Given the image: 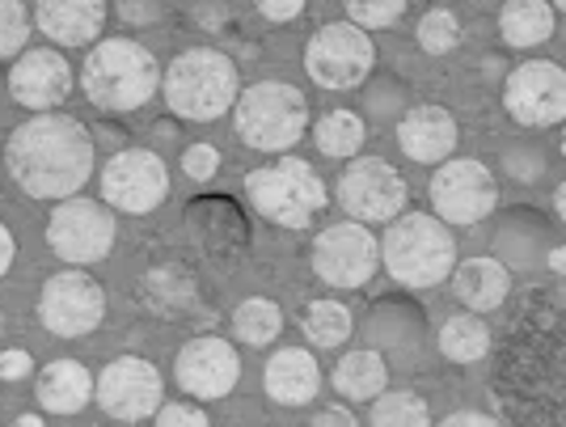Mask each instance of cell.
Instances as JSON below:
<instances>
[{
  "label": "cell",
  "instance_id": "6da1fadb",
  "mask_svg": "<svg viewBox=\"0 0 566 427\" xmlns=\"http://www.w3.org/2000/svg\"><path fill=\"white\" fill-rule=\"evenodd\" d=\"M4 166L30 199H69L94 174V136L72 115L39 111L9 136Z\"/></svg>",
  "mask_w": 566,
  "mask_h": 427
},
{
  "label": "cell",
  "instance_id": "7a4b0ae2",
  "mask_svg": "<svg viewBox=\"0 0 566 427\" xmlns=\"http://www.w3.org/2000/svg\"><path fill=\"white\" fill-rule=\"evenodd\" d=\"M380 259L385 271L406 288H431L452 275V259H457V241L444 220L423 212H410L394 220L380 241Z\"/></svg>",
  "mask_w": 566,
  "mask_h": 427
},
{
  "label": "cell",
  "instance_id": "3957f363",
  "mask_svg": "<svg viewBox=\"0 0 566 427\" xmlns=\"http://www.w3.org/2000/svg\"><path fill=\"white\" fill-rule=\"evenodd\" d=\"M157 60L148 55V48L132 43V39H106L90 51L81 85L85 97L102 106V111H136L148 97L157 94Z\"/></svg>",
  "mask_w": 566,
  "mask_h": 427
},
{
  "label": "cell",
  "instance_id": "277c9868",
  "mask_svg": "<svg viewBox=\"0 0 566 427\" xmlns=\"http://www.w3.org/2000/svg\"><path fill=\"white\" fill-rule=\"evenodd\" d=\"M233 123L237 136L259 148V153H283L305 136L308 106L305 94L296 85H283V81H262L241 90L233 102Z\"/></svg>",
  "mask_w": 566,
  "mask_h": 427
},
{
  "label": "cell",
  "instance_id": "5b68a950",
  "mask_svg": "<svg viewBox=\"0 0 566 427\" xmlns=\"http://www.w3.org/2000/svg\"><path fill=\"white\" fill-rule=\"evenodd\" d=\"M166 102L182 119H216L237 102V69L229 55L195 48L178 55L166 72Z\"/></svg>",
  "mask_w": 566,
  "mask_h": 427
},
{
  "label": "cell",
  "instance_id": "8992f818",
  "mask_svg": "<svg viewBox=\"0 0 566 427\" xmlns=\"http://www.w3.org/2000/svg\"><path fill=\"white\" fill-rule=\"evenodd\" d=\"M250 204L259 208L266 220L287 225V229H305L313 216L326 208V187L317 178V169L301 162V157H283L275 166H262L245 178Z\"/></svg>",
  "mask_w": 566,
  "mask_h": 427
},
{
  "label": "cell",
  "instance_id": "52a82bcc",
  "mask_svg": "<svg viewBox=\"0 0 566 427\" xmlns=\"http://www.w3.org/2000/svg\"><path fill=\"white\" fill-rule=\"evenodd\" d=\"M373 55L377 51H373V39L364 34V25L334 22L308 39L305 69L322 90H355L373 72Z\"/></svg>",
  "mask_w": 566,
  "mask_h": 427
},
{
  "label": "cell",
  "instance_id": "ba28073f",
  "mask_svg": "<svg viewBox=\"0 0 566 427\" xmlns=\"http://www.w3.org/2000/svg\"><path fill=\"white\" fill-rule=\"evenodd\" d=\"M48 246L72 267H90L106 259L115 246V216L94 199H60V208L48 220Z\"/></svg>",
  "mask_w": 566,
  "mask_h": 427
},
{
  "label": "cell",
  "instance_id": "9c48e42d",
  "mask_svg": "<svg viewBox=\"0 0 566 427\" xmlns=\"http://www.w3.org/2000/svg\"><path fill=\"white\" fill-rule=\"evenodd\" d=\"M39 317L51 334L60 339H81L94 326H102L106 317V292L94 275H85L81 267L76 271H60L43 284V296H39Z\"/></svg>",
  "mask_w": 566,
  "mask_h": 427
},
{
  "label": "cell",
  "instance_id": "30bf717a",
  "mask_svg": "<svg viewBox=\"0 0 566 427\" xmlns=\"http://www.w3.org/2000/svg\"><path fill=\"white\" fill-rule=\"evenodd\" d=\"M169 190V174L166 162L148 148H127V153H115L106 169H102V195L106 204L118 208V212H153Z\"/></svg>",
  "mask_w": 566,
  "mask_h": 427
},
{
  "label": "cell",
  "instance_id": "8fae6325",
  "mask_svg": "<svg viewBox=\"0 0 566 427\" xmlns=\"http://www.w3.org/2000/svg\"><path fill=\"white\" fill-rule=\"evenodd\" d=\"M495 178L482 162H444L431 178V204L444 225H478L495 212Z\"/></svg>",
  "mask_w": 566,
  "mask_h": 427
},
{
  "label": "cell",
  "instance_id": "7c38bea8",
  "mask_svg": "<svg viewBox=\"0 0 566 427\" xmlns=\"http://www.w3.org/2000/svg\"><path fill=\"white\" fill-rule=\"evenodd\" d=\"M377 267H380V241L364 225H331L326 233H317L313 271L331 288L368 284Z\"/></svg>",
  "mask_w": 566,
  "mask_h": 427
},
{
  "label": "cell",
  "instance_id": "4fadbf2b",
  "mask_svg": "<svg viewBox=\"0 0 566 427\" xmlns=\"http://www.w3.org/2000/svg\"><path fill=\"white\" fill-rule=\"evenodd\" d=\"M507 115L524 127H549L566 119V72L545 60L520 64L503 85Z\"/></svg>",
  "mask_w": 566,
  "mask_h": 427
},
{
  "label": "cell",
  "instance_id": "5bb4252c",
  "mask_svg": "<svg viewBox=\"0 0 566 427\" xmlns=\"http://www.w3.org/2000/svg\"><path fill=\"white\" fill-rule=\"evenodd\" d=\"M161 394H166L161 389V373L148 360H136V356L111 360L94 385V398L102 403V410L115 415V419H127V424L157 415Z\"/></svg>",
  "mask_w": 566,
  "mask_h": 427
},
{
  "label": "cell",
  "instance_id": "9a60e30c",
  "mask_svg": "<svg viewBox=\"0 0 566 427\" xmlns=\"http://www.w3.org/2000/svg\"><path fill=\"white\" fill-rule=\"evenodd\" d=\"M338 204L355 220H394L406 204V183L394 166H385L377 157H359L338 178Z\"/></svg>",
  "mask_w": 566,
  "mask_h": 427
},
{
  "label": "cell",
  "instance_id": "2e32d148",
  "mask_svg": "<svg viewBox=\"0 0 566 427\" xmlns=\"http://www.w3.org/2000/svg\"><path fill=\"white\" fill-rule=\"evenodd\" d=\"M174 377L199 403H216L224 394H233L237 377H241V360H237L233 343L224 339H190L187 347L174 360Z\"/></svg>",
  "mask_w": 566,
  "mask_h": 427
},
{
  "label": "cell",
  "instance_id": "e0dca14e",
  "mask_svg": "<svg viewBox=\"0 0 566 427\" xmlns=\"http://www.w3.org/2000/svg\"><path fill=\"white\" fill-rule=\"evenodd\" d=\"M9 94L30 111H51L72 94V69L60 51L39 48L25 51L9 72Z\"/></svg>",
  "mask_w": 566,
  "mask_h": 427
},
{
  "label": "cell",
  "instance_id": "ac0fdd59",
  "mask_svg": "<svg viewBox=\"0 0 566 427\" xmlns=\"http://www.w3.org/2000/svg\"><path fill=\"white\" fill-rule=\"evenodd\" d=\"M34 25L60 48L94 43L106 25V0H39Z\"/></svg>",
  "mask_w": 566,
  "mask_h": 427
},
{
  "label": "cell",
  "instance_id": "d6986e66",
  "mask_svg": "<svg viewBox=\"0 0 566 427\" xmlns=\"http://www.w3.org/2000/svg\"><path fill=\"white\" fill-rule=\"evenodd\" d=\"M398 144L410 162L436 166V162L452 157V148H457V119L444 106H415L401 115Z\"/></svg>",
  "mask_w": 566,
  "mask_h": 427
},
{
  "label": "cell",
  "instance_id": "ffe728a7",
  "mask_svg": "<svg viewBox=\"0 0 566 427\" xmlns=\"http://www.w3.org/2000/svg\"><path fill=\"white\" fill-rule=\"evenodd\" d=\"M262 381H266V394L280 406H305L322 389V368L301 347H283V352H275V356L266 360Z\"/></svg>",
  "mask_w": 566,
  "mask_h": 427
},
{
  "label": "cell",
  "instance_id": "44dd1931",
  "mask_svg": "<svg viewBox=\"0 0 566 427\" xmlns=\"http://www.w3.org/2000/svg\"><path fill=\"white\" fill-rule=\"evenodd\" d=\"M97 381L81 360H55L39 373V403L51 415H76L81 406H90Z\"/></svg>",
  "mask_w": 566,
  "mask_h": 427
},
{
  "label": "cell",
  "instance_id": "7402d4cb",
  "mask_svg": "<svg viewBox=\"0 0 566 427\" xmlns=\"http://www.w3.org/2000/svg\"><path fill=\"white\" fill-rule=\"evenodd\" d=\"M457 296L470 309L486 313V309L503 305L507 296V271L499 259H470L457 267Z\"/></svg>",
  "mask_w": 566,
  "mask_h": 427
},
{
  "label": "cell",
  "instance_id": "603a6c76",
  "mask_svg": "<svg viewBox=\"0 0 566 427\" xmlns=\"http://www.w3.org/2000/svg\"><path fill=\"white\" fill-rule=\"evenodd\" d=\"M499 30L512 48H537L554 34V9L545 0H507L499 13Z\"/></svg>",
  "mask_w": 566,
  "mask_h": 427
},
{
  "label": "cell",
  "instance_id": "cb8c5ba5",
  "mask_svg": "<svg viewBox=\"0 0 566 427\" xmlns=\"http://www.w3.org/2000/svg\"><path fill=\"white\" fill-rule=\"evenodd\" d=\"M385 381H389V368H385V356H377V352H352L334 368V389L347 403H373L385 389Z\"/></svg>",
  "mask_w": 566,
  "mask_h": 427
},
{
  "label": "cell",
  "instance_id": "d4e9b609",
  "mask_svg": "<svg viewBox=\"0 0 566 427\" xmlns=\"http://www.w3.org/2000/svg\"><path fill=\"white\" fill-rule=\"evenodd\" d=\"M440 347H444V356L452 364H473V360L486 356V347H491V331H486V322L482 317H473V313H457L444 322V331H440Z\"/></svg>",
  "mask_w": 566,
  "mask_h": 427
},
{
  "label": "cell",
  "instance_id": "484cf974",
  "mask_svg": "<svg viewBox=\"0 0 566 427\" xmlns=\"http://www.w3.org/2000/svg\"><path fill=\"white\" fill-rule=\"evenodd\" d=\"M283 326V313L275 301H262V296H250V301H241L233 313V331L241 343H250V347H262V343H271Z\"/></svg>",
  "mask_w": 566,
  "mask_h": 427
},
{
  "label": "cell",
  "instance_id": "4316f807",
  "mask_svg": "<svg viewBox=\"0 0 566 427\" xmlns=\"http://www.w3.org/2000/svg\"><path fill=\"white\" fill-rule=\"evenodd\" d=\"M313 136H317V148L326 157H355L359 144H364V119L352 115V111H331V115L317 119Z\"/></svg>",
  "mask_w": 566,
  "mask_h": 427
},
{
  "label": "cell",
  "instance_id": "83f0119b",
  "mask_svg": "<svg viewBox=\"0 0 566 427\" xmlns=\"http://www.w3.org/2000/svg\"><path fill=\"white\" fill-rule=\"evenodd\" d=\"M305 334L317 347H338L352 339V309L338 301H317L305 309Z\"/></svg>",
  "mask_w": 566,
  "mask_h": 427
},
{
  "label": "cell",
  "instance_id": "f1b7e54d",
  "mask_svg": "<svg viewBox=\"0 0 566 427\" xmlns=\"http://www.w3.org/2000/svg\"><path fill=\"white\" fill-rule=\"evenodd\" d=\"M427 419H431L427 403L410 389H394V394L380 389L373 398V424L377 427H423Z\"/></svg>",
  "mask_w": 566,
  "mask_h": 427
},
{
  "label": "cell",
  "instance_id": "f546056e",
  "mask_svg": "<svg viewBox=\"0 0 566 427\" xmlns=\"http://www.w3.org/2000/svg\"><path fill=\"white\" fill-rule=\"evenodd\" d=\"M457 39H461V22H457V13H449V9H431L423 22H419V43H423L431 55L452 51Z\"/></svg>",
  "mask_w": 566,
  "mask_h": 427
},
{
  "label": "cell",
  "instance_id": "4dcf8cb0",
  "mask_svg": "<svg viewBox=\"0 0 566 427\" xmlns=\"http://www.w3.org/2000/svg\"><path fill=\"white\" fill-rule=\"evenodd\" d=\"M30 39V13L22 0H0V60L18 55Z\"/></svg>",
  "mask_w": 566,
  "mask_h": 427
},
{
  "label": "cell",
  "instance_id": "1f68e13d",
  "mask_svg": "<svg viewBox=\"0 0 566 427\" xmlns=\"http://www.w3.org/2000/svg\"><path fill=\"white\" fill-rule=\"evenodd\" d=\"M406 13V0H347V18L364 30H385Z\"/></svg>",
  "mask_w": 566,
  "mask_h": 427
},
{
  "label": "cell",
  "instance_id": "d6a6232c",
  "mask_svg": "<svg viewBox=\"0 0 566 427\" xmlns=\"http://www.w3.org/2000/svg\"><path fill=\"white\" fill-rule=\"evenodd\" d=\"M182 169H187L190 178H212L216 169H220V153H216L212 144H190L187 153H182Z\"/></svg>",
  "mask_w": 566,
  "mask_h": 427
},
{
  "label": "cell",
  "instance_id": "836d02e7",
  "mask_svg": "<svg viewBox=\"0 0 566 427\" xmlns=\"http://www.w3.org/2000/svg\"><path fill=\"white\" fill-rule=\"evenodd\" d=\"M157 424L161 427H203L208 424V415H203L199 406L174 403V406H157Z\"/></svg>",
  "mask_w": 566,
  "mask_h": 427
},
{
  "label": "cell",
  "instance_id": "e575fe53",
  "mask_svg": "<svg viewBox=\"0 0 566 427\" xmlns=\"http://www.w3.org/2000/svg\"><path fill=\"white\" fill-rule=\"evenodd\" d=\"M118 9H123V18H127L132 25H148L166 13V4H161V0H123Z\"/></svg>",
  "mask_w": 566,
  "mask_h": 427
},
{
  "label": "cell",
  "instance_id": "d590c367",
  "mask_svg": "<svg viewBox=\"0 0 566 427\" xmlns=\"http://www.w3.org/2000/svg\"><path fill=\"white\" fill-rule=\"evenodd\" d=\"M305 9V0H259V13L271 22H292Z\"/></svg>",
  "mask_w": 566,
  "mask_h": 427
},
{
  "label": "cell",
  "instance_id": "8d00e7d4",
  "mask_svg": "<svg viewBox=\"0 0 566 427\" xmlns=\"http://www.w3.org/2000/svg\"><path fill=\"white\" fill-rule=\"evenodd\" d=\"M30 373V356L25 352H4L0 356V377H25Z\"/></svg>",
  "mask_w": 566,
  "mask_h": 427
},
{
  "label": "cell",
  "instance_id": "74e56055",
  "mask_svg": "<svg viewBox=\"0 0 566 427\" xmlns=\"http://www.w3.org/2000/svg\"><path fill=\"white\" fill-rule=\"evenodd\" d=\"M495 419L491 415H482V410H457L449 415V427H491Z\"/></svg>",
  "mask_w": 566,
  "mask_h": 427
},
{
  "label": "cell",
  "instance_id": "f35d334b",
  "mask_svg": "<svg viewBox=\"0 0 566 427\" xmlns=\"http://www.w3.org/2000/svg\"><path fill=\"white\" fill-rule=\"evenodd\" d=\"M13 259H18V241H13V233L0 225V275L13 267Z\"/></svg>",
  "mask_w": 566,
  "mask_h": 427
},
{
  "label": "cell",
  "instance_id": "ab89813d",
  "mask_svg": "<svg viewBox=\"0 0 566 427\" xmlns=\"http://www.w3.org/2000/svg\"><path fill=\"white\" fill-rule=\"evenodd\" d=\"M313 424H338V427H355L352 410H338V406H331V410H317V419Z\"/></svg>",
  "mask_w": 566,
  "mask_h": 427
},
{
  "label": "cell",
  "instance_id": "60d3db41",
  "mask_svg": "<svg viewBox=\"0 0 566 427\" xmlns=\"http://www.w3.org/2000/svg\"><path fill=\"white\" fill-rule=\"evenodd\" d=\"M545 259H549V267H554L558 275H566V246H554V250H549Z\"/></svg>",
  "mask_w": 566,
  "mask_h": 427
},
{
  "label": "cell",
  "instance_id": "b9f144b4",
  "mask_svg": "<svg viewBox=\"0 0 566 427\" xmlns=\"http://www.w3.org/2000/svg\"><path fill=\"white\" fill-rule=\"evenodd\" d=\"M558 216H563V220H566V183H563V187H558Z\"/></svg>",
  "mask_w": 566,
  "mask_h": 427
},
{
  "label": "cell",
  "instance_id": "7bdbcfd3",
  "mask_svg": "<svg viewBox=\"0 0 566 427\" xmlns=\"http://www.w3.org/2000/svg\"><path fill=\"white\" fill-rule=\"evenodd\" d=\"M554 4H558V9H563V13H566V0H554Z\"/></svg>",
  "mask_w": 566,
  "mask_h": 427
},
{
  "label": "cell",
  "instance_id": "ee69618b",
  "mask_svg": "<svg viewBox=\"0 0 566 427\" xmlns=\"http://www.w3.org/2000/svg\"><path fill=\"white\" fill-rule=\"evenodd\" d=\"M563 157H566V132H563Z\"/></svg>",
  "mask_w": 566,
  "mask_h": 427
},
{
  "label": "cell",
  "instance_id": "f6af8a7d",
  "mask_svg": "<svg viewBox=\"0 0 566 427\" xmlns=\"http://www.w3.org/2000/svg\"><path fill=\"white\" fill-rule=\"evenodd\" d=\"M0 331H4V317H0Z\"/></svg>",
  "mask_w": 566,
  "mask_h": 427
}]
</instances>
